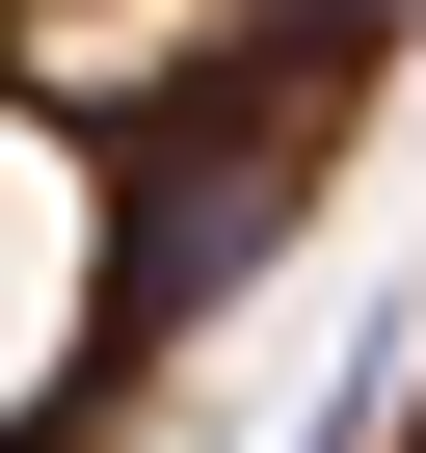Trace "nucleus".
Returning a JSON list of instances; mask_svg holds the SVG:
<instances>
[{
  "label": "nucleus",
  "instance_id": "nucleus-1",
  "mask_svg": "<svg viewBox=\"0 0 426 453\" xmlns=\"http://www.w3.org/2000/svg\"><path fill=\"white\" fill-rule=\"evenodd\" d=\"M293 187H320V81L293 54H240V81H186L160 134H133V241H107V373H160L213 294H240L267 241H293Z\"/></svg>",
  "mask_w": 426,
  "mask_h": 453
}]
</instances>
